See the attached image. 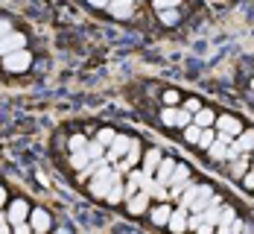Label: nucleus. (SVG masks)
I'll return each instance as SVG.
<instances>
[{
    "label": "nucleus",
    "mask_w": 254,
    "mask_h": 234,
    "mask_svg": "<svg viewBox=\"0 0 254 234\" xmlns=\"http://www.w3.org/2000/svg\"><path fill=\"white\" fill-rule=\"evenodd\" d=\"M237 220V211L234 208H228V205H222V214H219V223H216V229L222 234H228V229H231V223Z\"/></svg>",
    "instance_id": "2eb2a0df"
},
{
    "label": "nucleus",
    "mask_w": 254,
    "mask_h": 234,
    "mask_svg": "<svg viewBox=\"0 0 254 234\" xmlns=\"http://www.w3.org/2000/svg\"><path fill=\"white\" fill-rule=\"evenodd\" d=\"M158 164H161V150H149V153H146V164H143V173H146V176H155Z\"/></svg>",
    "instance_id": "a211bd4d"
},
{
    "label": "nucleus",
    "mask_w": 254,
    "mask_h": 234,
    "mask_svg": "<svg viewBox=\"0 0 254 234\" xmlns=\"http://www.w3.org/2000/svg\"><path fill=\"white\" fill-rule=\"evenodd\" d=\"M152 3H155V9L161 12V9H178L181 0H152Z\"/></svg>",
    "instance_id": "c756f323"
},
{
    "label": "nucleus",
    "mask_w": 254,
    "mask_h": 234,
    "mask_svg": "<svg viewBox=\"0 0 254 234\" xmlns=\"http://www.w3.org/2000/svg\"><path fill=\"white\" fill-rule=\"evenodd\" d=\"M131 6H134V0H108V12L114 15V18H131Z\"/></svg>",
    "instance_id": "1a4fd4ad"
},
{
    "label": "nucleus",
    "mask_w": 254,
    "mask_h": 234,
    "mask_svg": "<svg viewBox=\"0 0 254 234\" xmlns=\"http://www.w3.org/2000/svg\"><path fill=\"white\" fill-rule=\"evenodd\" d=\"M3 205H6V187L0 184V208H3Z\"/></svg>",
    "instance_id": "4c0bfd02"
},
{
    "label": "nucleus",
    "mask_w": 254,
    "mask_h": 234,
    "mask_svg": "<svg viewBox=\"0 0 254 234\" xmlns=\"http://www.w3.org/2000/svg\"><path fill=\"white\" fill-rule=\"evenodd\" d=\"M196 193H199V184H187L184 187V193H181V202H178V208H187L193 205V199H196Z\"/></svg>",
    "instance_id": "6ab92c4d"
},
{
    "label": "nucleus",
    "mask_w": 254,
    "mask_h": 234,
    "mask_svg": "<svg viewBox=\"0 0 254 234\" xmlns=\"http://www.w3.org/2000/svg\"><path fill=\"white\" fill-rule=\"evenodd\" d=\"M190 123H193V111H187V108H181V111H178V120H176V126H181V129H184V126H190Z\"/></svg>",
    "instance_id": "cd10ccee"
},
{
    "label": "nucleus",
    "mask_w": 254,
    "mask_h": 234,
    "mask_svg": "<svg viewBox=\"0 0 254 234\" xmlns=\"http://www.w3.org/2000/svg\"><path fill=\"white\" fill-rule=\"evenodd\" d=\"M207 153H210L213 161H228V144H225L222 138H216V141L207 147Z\"/></svg>",
    "instance_id": "4468645a"
},
{
    "label": "nucleus",
    "mask_w": 254,
    "mask_h": 234,
    "mask_svg": "<svg viewBox=\"0 0 254 234\" xmlns=\"http://www.w3.org/2000/svg\"><path fill=\"white\" fill-rule=\"evenodd\" d=\"M29 65H32L29 50H15V53H6L3 56V68L9 74H24V71H29Z\"/></svg>",
    "instance_id": "f03ea898"
},
{
    "label": "nucleus",
    "mask_w": 254,
    "mask_h": 234,
    "mask_svg": "<svg viewBox=\"0 0 254 234\" xmlns=\"http://www.w3.org/2000/svg\"><path fill=\"white\" fill-rule=\"evenodd\" d=\"M158 15H161V24H167V26L178 24V9H161Z\"/></svg>",
    "instance_id": "a878e982"
},
{
    "label": "nucleus",
    "mask_w": 254,
    "mask_h": 234,
    "mask_svg": "<svg viewBox=\"0 0 254 234\" xmlns=\"http://www.w3.org/2000/svg\"><path fill=\"white\" fill-rule=\"evenodd\" d=\"M173 232H184L187 229V208H176L170 214V223H167Z\"/></svg>",
    "instance_id": "ddd939ff"
},
{
    "label": "nucleus",
    "mask_w": 254,
    "mask_h": 234,
    "mask_svg": "<svg viewBox=\"0 0 254 234\" xmlns=\"http://www.w3.org/2000/svg\"><path fill=\"white\" fill-rule=\"evenodd\" d=\"M117 138V132L114 129H100V135H97V141H102L105 147H111V141Z\"/></svg>",
    "instance_id": "c85d7f7f"
},
{
    "label": "nucleus",
    "mask_w": 254,
    "mask_h": 234,
    "mask_svg": "<svg viewBox=\"0 0 254 234\" xmlns=\"http://www.w3.org/2000/svg\"><path fill=\"white\" fill-rule=\"evenodd\" d=\"M88 161H91V156H88V150H76V153L70 156V167H73V170H82V167H85Z\"/></svg>",
    "instance_id": "5701e85b"
},
{
    "label": "nucleus",
    "mask_w": 254,
    "mask_h": 234,
    "mask_svg": "<svg viewBox=\"0 0 254 234\" xmlns=\"http://www.w3.org/2000/svg\"><path fill=\"white\" fill-rule=\"evenodd\" d=\"M9 32H12V21H9V18H0V38L9 35Z\"/></svg>",
    "instance_id": "2f4dec72"
},
{
    "label": "nucleus",
    "mask_w": 254,
    "mask_h": 234,
    "mask_svg": "<svg viewBox=\"0 0 254 234\" xmlns=\"http://www.w3.org/2000/svg\"><path fill=\"white\" fill-rule=\"evenodd\" d=\"M9 226H12V223H9V217H0V232H6Z\"/></svg>",
    "instance_id": "e433bc0d"
},
{
    "label": "nucleus",
    "mask_w": 254,
    "mask_h": 234,
    "mask_svg": "<svg viewBox=\"0 0 254 234\" xmlns=\"http://www.w3.org/2000/svg\"><path fill=\"white\" fill-rule=\"evenodd\" d=\"M170 214H173V208L161 202L158 208H152V214H149V217H152V223H155V226H167V223H170Z\"/></svg>",
    "instance_id": "f3484780"
},
{
    "label": "nucleus",
    "mask_w": 254,
    "mask_h": 234,
    "mask_svg": "<svg viewBox=\"0 0 254 234\" xmlns=\"http://www.w3.org/2000/svg\"><path fill=\"white\" fill-rule=\"evenodd\" d=\"M199 135H202V126H196V123L184 126V141L187 144H199Z\"/></svg>",
    "instance_id": "b1692460"
},
{
    "label": "nucleus",
    "mask_w": 254,
    "mask_h": 234,
    "mask_svg": "<svg viewBox=\"0 0 254 234\" xmlns=\"http://www.w3.org/2000/svg\"><path fill=\"white\" fill-rule=\"evenodd\" d=\"M173 170H176V161H173V158H161V164H158V170H155V179L161 184H167L170 176H173Z\"/></svg>",
    "instance_id": "f8f14e48"
},
{
    "label": "nucleus",
    "mask_w": 254,
    "mask_h": 234,
    "mask_svg": "<svg viewBox=\"0 0 254 234\" xmlns=\"http://www.w3.org/2000/svg\"><path fill=\"white\" fill-rule=\"evenodd\" d=\"M252 91H254V79H252Z\"/></svg>",
    "instance_id": "ea45409f"
},
{
    "label": "nucleus",
    "mask_w": 254,
    "mask_h": 234,
    "mask_svg": "<svg viewBox=\"0 0 254 234\" xmlns=\"http://www.w3.org/2000/svg\"><path fill=\"white\" fill-rule=\"evenodd\" d=\"M149 199H152V196H149V193H146V190L140 187V190H137L134 196H128V199H126V202H128V214H134V217H140L143 211L149 208Z\"/></svg>",
    "instance_id": "39448f33"
},
{
    "label": "nucleus",
    "mask_w": 254,
    "mask_h": 234,
    "mask_svg": "<svg viewBox=\"0 0 254 234\" xmlns=\"http://www.w3.org/2000/svg\"><path fill=\"white\" fill-rule=\"evenodd\" d=\"M178 111H181V108H176V105H167V108L161 111V123H164V126H176Z\"/></svg>",
    "instance_id": "4be33fe9"
},
{
    "label": "nucleus",
    "mask_w": 254,
    "mask_h": 234,
    "mask_svg": "<svg viewBox=\"0 0 254 234\" xmlns=\"http://www.w3.org/2000/svg\"><path fill=\"white\" fill-rule=\"evenodd\" d=\"M114 173H117V170H111L108 164H102L100 170L91 176L88 190H91V196H94V199H105V193L111 190V182H114Z\"/></svg>",
    "instance_id": "f257e3e1"
},
{
    "label": "nucleus",
    "mask_w": 254,
    "mask_h": 234,
    "mask_svg": "<svg viewBox=\"0 0 254 234\" xmlns=\"http://www.w3.org/2000/svg\"><path fill=\"white\" fill-rule=\"evenodd\" d=\"M123 199H126V184L120 182V173H114V182H111V190L105 193V202L117 205V202H123Z\"/></svg>",
    "instance_id": "6e6552de"
},
{
    "label": "nucleus",
    "mask_w": 254,
    "mask_h": 234,
    "mask_svg": "<svg viewBox=\"0 0 254 234\" xmlns=\"http://www.w3.org/2000/svg\"><path fill=\"white\" fill-rule=\"evenodd\" d=\"M216 126H219V132H228V135H234V138L243 132L240 120H237V117H231V114H219V117H216Z\"/></svg>",
    "instance_id": "9d476101"
},
{
    "label": "nucleus",
    "mask_w": 254,
    "mask_h": 234,
    "mask_svg": "<svg viewBox=\"0 0 254 234\" xmlns=\"http://www.w3.org/2000/svg\"><path fill=\"white\" fill-rule=\"evenodd\" d=\"M12 229L18 234H26V232H32V223H29V226H26V223H18V226H12Z\"/></svg>",
    "instance_id": "f704fd0d"
},
{
    "label": "nucleus",
    "mask_w": 254,
    "mask_h": 234,
    "mask_svg": "<svg viewBox=\"0 0 254 234\" xmlns=\"http://www.w3.org/2000/svg\"><path fill=\"white\" fill-rule=\"evenodd\" d=\"M237 144H240V150L243 153H249V150H254V129H246L237 135Z\"/></svg>",
    "instance_id": "aec40b11"
},
{
    "label": "nucleus",
    "mask_w": 254,
    "mask_h": 234,
    "mask_svg": "<svg viewBox=\"0 0 254 234\" xmlns=\"http://www.w3.org/2000/svg\"><path fill=\"white\" fill-rule=\"evenodd\" d=\"M243 182H246V187H252L254 190V170H249V173L243 176Z\"/></svg>",
    "instance_id": "c9c22d12"
},
{
    "label": "nucleus",
    "mask_w": 254,
    "mask_h": 234,
    "mask_svg": "<svg viewBox=\"0 0 254 234\" xmlns=\"http://www.w3.org/2000/svg\"><path fill=\"white\" fill-rule=\"evenodd\" d=\"M29 217H32V232H47L50 229V214L44 208H32Z\"/></svg>",
    "instance_id": "9b49d317"
},
{
    "label": "nucleus",
    "mask_w": 254,
    "mask_h": 234,
    "mask_svg": "<svg viewBox=\"0 0 254 234\" xmlns=\"http://www.w3.org/2000/svg\"><path fill=\"white\" fill-rule=\"evenodd\" d=\"M213 141H216V132H213L210 126H207V129H202V135H199V144H196V147H202V150H207V147H210Z\"/></svg>",
    "instance_id": "393cba45"
},
{
    "label": "nucleus",
    "mask_w": 254,
    "mask_h": 234,
    "mask_svg": "<svg viewBox=\"0 0 254 234\" xmlns=\"http://www.w3.org/2000/svg\"><path fill=\"white\" fill-rule=\"evenodd\" d=\"M128 147H131V138H126V135H117V138L111 141V147L105 150V158L114 164V161H120V158L128 153Z\"/></svg>",
    "instance_id": "7ed1b4c3"
},
{
    "label": "nucleus",
    "mask_w": 254,
    "mask_h": 234,
    "mask_svg": "<svg viewBox=\"0 0 254 234\" xmlns=\"http://www.w3.org/2000/svg\"><path fill=\"white\" fill-rule=\"evenodd\" d=\"M91 6H108V0H88Z\"/></svg>",
    "instance_id": "58836bf2"
},
{
    "label": "nucleus",
    "mask_w": 254,
    "mask_h": 234,
    "mask_svg": "<svg viewBox=\"0 0 254 234\" xmlns=\"http://www.w3.org/2000/svg\"><path fill=\"white\" fill-rule=\"evenodd\" d=\"M187 179H190V170H187V164H176V170H173V176H170V193H176V196H181V187L187 184Z\"/></svg>",
    "instance_id": "20e7f679"
},
{
    "label": "nucleus",
    "mask_w": 254,
    "mask_h": 234,
    "mask_svg": "<svg viewBox=\"0 0 254 234\" xmlns=\"http://www.w3.org/2000/svg\"><path fill=\"white\" fill-rule=\"evenodd\" d=\"M26 38L21 32H9V35H3L0 38V56H6V53H15V50H24Z\"/></svg>",
    "instance_id": "423d86ee"
},
{
    "label": "nucleus",
    "mask_w": 254,
    "mask_h": 234,
    "mask_svg": "<svg viewBox=\"0 0 254 234\" xmlns=\"http://www.w3.org/2000/svg\"><path fill=\"white\" fill-rule=\"evenodd\" d=\"M246 173H249V161H246V158H234V161H231V176H234V179H243Z\"/></svg>",
    "instance_id": "412c9836"
},
{
    "label": "nucleus",
    "mask_w": 254,
    "mask_h": 234,
    "mask_svg": "<svg viewBox=\"0 0 254 234\" xmlns=\"http://www.w3.org/2000/svg\"><path fill=\"white\" fill-rule=\"evenodd\" d=\"M184 108H187V111H193V114H196V111H199V108H202V103H199V100H184Z\"/></svg>",
    "instance_id": "72a5a7b5"
},
{
    "label": "nucleus",
    "mask_w": 254,
    "mask_h": 234,
    "mask_svg": "<svg viewBox=\"0 0 254 234\" xmlns=\"http://www.w3.org/2000/svg\"><path fill=\"white\" fill-rule=\"evenodd\" d=\"M85 150H88V156H91V158H102V156H105V144H102V141H91Z\"/></svg>",
    "instance_id": "bb28decb"
},
{
    "label": "nucleus",
    "mask_w": 254,
    "mask_h": 234,
    "mask_svg": "<svg viewBox=\"0 0 254 234\" xmlns=\"http://www.w3.org/2000/svg\"><path fill=\"white\" fill-rule=\"evenodd\" d=\"M85 147H88L85 135H73V138H70V150H73V153H76V150H85Z\"/></svg>",
    "instance_id": "7c9ffc66"
},
{
    "label": "nucleus",
    "mask_w": 254,
    "mask_h": 234,
    "mask_svg": "<svg viewBox=\"0 0 254 234\" xmlns=\"http://www.w3.org/2000/svg\"><path fill=\"white\" fill-rule=\"evenodd\" d=\"M193 123H196V126H202V129H207V126H213V123H216V114H213L210 108H199V111L193 114Z\"/></svg>",
    "instance_id": "dca6fc26"
},
{
    "label": "nucleus",
    "mask_w": 254,
    "mask_h": 234,
    "mask_svg": "<svg viewBox=\"0 0 254 234\" xmlns=\"http://www.w3.org/2000/svg\"><path fill=\"white\" fill-rule=\"evenodd\" d=\"M29 205H26L24 199H15V202H12V205H9V211H6V217H9V223H12V226H18V223H24L26 220V214H29Z\"/></svg>",
    "instance_id": "0eeeda50"
},
{
    "label": "nucleus",
    "mask_w": 254,
    "mask_h": 234,
    "mask_svg": "<svg viewBox=\"0 0 254 234\" xmlns=\"http://www.w3.org/2000/svg\"><path fill=\"white\" fill-rule=\"evenodd\" d=\"M164 103H167V105H176L178 103V91H164Z\"/></svg>",
    "instance_id": "473e14b6"
}]
</instances>
